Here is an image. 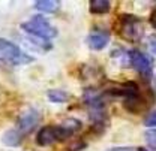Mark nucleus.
I'll return each mask as SVG.
<instances>
[{
    "label": "nucleus",
    "mask_w": 156,
    "mask_h": 151,
    "mask_svg": "<svg viewBox=\"0 0 156 151\" xmlns=\"http://www.w3.org/2000/svg\"><path fill=\"white\" fill-rule=\"evenodd\" d=\"M144 105H146V102H144V99L141 97V94L125 99V108H126L128 111H131V112H140V111L144 108Z\"/></svg>",
    "instance_id": "nucleus-9"
},
{
    "label": "nucleus",
    "mask_w": 156,
    "mask_h": 151,
    "mask_svg": "<svg viewBox=\"0 0 156 151\" xmlns=\"http://www.w3.org/2000/svg\"><path fill=\"white\" fill-rule=\"evenodd\" d=\"M155 111H150L149 115L146 117V120H144V126L146 127H155Z\"/></svg>",
    "instance_id": "nucleus-15"
},
{
    "label": "nucleus",
    "mask_w": 156,
    "mask_h": 151,
    "mask_svg": "<svg viewBox=\"0 0 156 151\" xmlns=\"http://www.w3.org/2000/svg\"><path fill=\"white\" fill-rule=\"evenodd\" d=\"M0 60L3 63H8V64H12V66H21V64L32 63L33 57L26 54L14 42H11L5 38H0Z\"/></svg>",
    "instance_id": "nucleus-3"
},
{
    "label": "nucleus",
    "mask_w": 156,
    "mask_h": 151,
    "mask_svg": "<svg viewBox=\"0 0 156 151\" xmlns=\"http://www.w3.org/2000/svg\"><path fill=\"white\" fill-rule=\"evenodd\" d=\"M126 58L131 63V66L135 67L144 78L152 75V61L149 60V57L146 56L144 53H141L140 50H131V51H128L126 53Z\"/></svg>",
    "instance_id": "nucleus-5"
},
{
    "label": "nucleus",
    "mask_w": 156,
    "mask_h": 151,
    "mask_svg": "<svg viewBox=\"0 0 156 151\" xmlns=\"http://www.w3.org/2000/svg\"><path fill=\"white\" fill-rule=\"evenodd\" d=\"M41 121V112L35 108H30L27 111L21 114L17 120V126H15V132L18 133L20 136L24 139L30 132H33L36 129V126Z\"/></svg>",
    "instance_id": "nucleus-4"
},
{
    "label": "nucleus",
    "mask_w": 156,
    "mask_h": 151,
    "mask_svg": "<svg viewBox=\"0 0 156 151\" xmlns=\"http://www.w3.org/2000/svg\"><path fill=\"white\" fill-rule=\"evenodd\" d=\"M87 42H89V46L93 51H101V50H104L108 45V42H110V33L107 30L96 29V30L90 32Z\"/></svg>",
    "instance_id": "nucleus-6"
},
{
    "label": "nucleus",
    "mask_w": 156,
    "mask_h": 151,
    "mask_svg": "<svg viewBox=\"0 0 156 151\" xmlns=\"http://www.w3.org/2000/svg\"><path fill=\"white\" fill-rule=\"evenodd\" d=\"M122 33L128 40H136L141 36L140 24L134 17H125V21L122 24Z\"/></svg>",
    "instance_id": "nucleus-7"
},
{
    "label": "nucleus",
    "mask_w": 156,
    "mask_h": 151,
    "mask_svg": "<svg viewBox=\"0 0 156 151\" xmlns=\"http://www.w3.org/2000/svg\"><path fill=\"white\" fill-rule=\"evenodd\" d=\"M81 126L83 124L78 121L77 118H71V120L65 121L60 126H44V127H41L38 130L36 144L39 147H48V145H53L54 142L66 141L77 130H80Z\"/></svg>",
    "instance_id": "nucleus-1"
},
{
    "label": "nucleus",
    "mask_w": 156,
    "mask_h": 151,
    "mask_svg": "<svg viewBox=\"0 0 156 151\" xmlns=\"http://www.w3.org/2000/svg\"><path fill=\"white\" fill-rule=\"evenodd\" d=\"M146 141H147V144H149V148L152 151H155V130L146 132Z\"/></svg>",
    "instance_id": "nucleus-13"
},
{
    "label": "nucleus",
    "mask_w": 156,
    "mask_h": 151,
    "mask_svg": "<svg viewBox=\"0 0 156 151\" xmlns=\"http://www.w3.org/2000/svg\"><path fill=\"white\" fill-rule=\"evenodd\" d=\"M107 151H147V148H141V147H114Z\"/></svg>",
    "instance_id": "nucleus-14"
},
{
    "label": "nucleus",
    "mask_w": 156,
    "mask_h": 151,
    "mask_svg": "<svg viewBox=\"0 0 156 151\" xmlns=\"http://www.w3.org/2000/svg\"><path fill=\"white\" fill-rule=\"evenodd\" d=\"M2 141H3V144L8 145V147H18V145H21V142H23V138L12 129V130H9V132H6L3 135Z\"/></svg>",
    "instance_id": "nucleus-11"
},
{
    "label": "nucleus",
    "mask_w": 156,
    "mask_h": 151,
    "mask_svg": "<svg viewBox=\"0 0 156 151\" xmlns=\"http://www.w3.org/2000/svg\"><path fill=\"white\" fill-rule=\"evenodd\" d=\"M47 96H48V100H51L54 103H66L71 99L69 93H66L63 90H50Z\"/></svg>",
    "instance_id": "nucleus-12"
},
{
    "label": "nucleus",
    "mask_w": 156,
    "mask_h": 151,
    "mask_svg": "<svg viewBox=\"0 0 156 151\" xmlns=\"http://www.w3.org/2000/svg\"><path fill=\"white\" fill-rule=\"evenodd\" d=\"M21 30L27 35V38H35L45 42H50L51 39L57 38L58 35L57 29L41 15H35L30 19L21 22Z\"/></svg>",
    "instance_id": "nucleus-2"
},
{
    "label": "nucleus",
    "mask_w": 156,
    "mask_h": 151,
    "mask_svg": "<svg viewBox=\"0 0 156 151\" xmlns=\"http://www.w3.org/2000/svg\"><path fill=\"white\" fill-rule=\"evenodd\" d=\"M89 9L92 14H107L110 9H111V3L108 0H92L89 3Z\"/></svg>",
    "instance_id": "nucleus-10"
},
{
    "label": "nucleus",
    "mask_w": 156,
    "mask_h": 151,
    "mask_svg": "<svg viewBox=\"0 0 156 151\" xmlns=\"http://www.w3.org/2000/svg\"><path fill=\"white\" fill-rule=\"evenodd\" d=\"M33 8L39 11V12H56L58 8H60V2L57 0H41V2H36L33 5Z\"/></svg>",
    "instance_id": "nucleus-8"
}]
</instances>
